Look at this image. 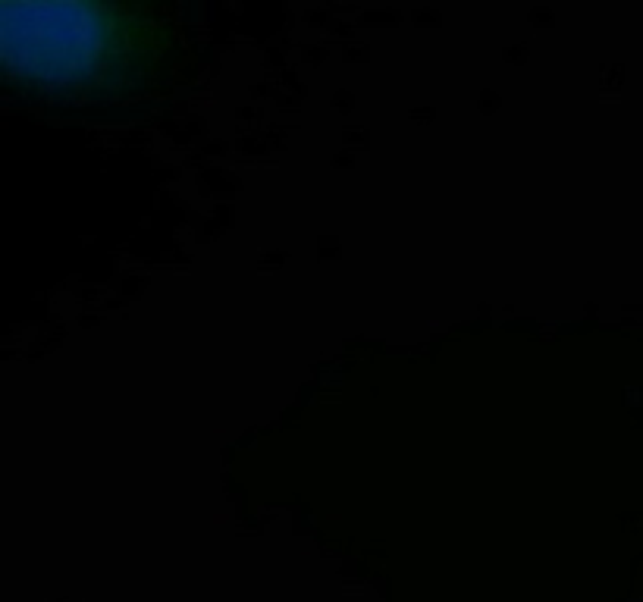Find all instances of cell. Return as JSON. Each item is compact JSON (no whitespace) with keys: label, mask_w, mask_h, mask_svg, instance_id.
<instances>
[{"label":"cell","mask_w":643,"mask_h":602,"mask_svg":"<svg viewBox=\"0 0 643 602\" xmlns=\"http://www.w3.org/2000/svg\"><path fill=\"white\" fill-rule=\"evenodd\" d=\"M123 22L94 4H4L0 38L6 63L44 85L101 82L123 50Z\"/></svg>","instance_id":"cell-1"}]
</instances>
